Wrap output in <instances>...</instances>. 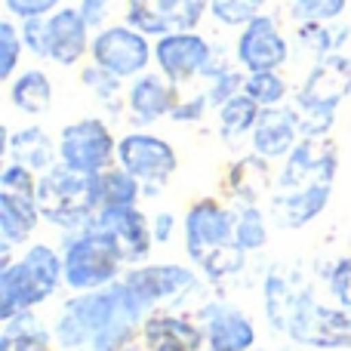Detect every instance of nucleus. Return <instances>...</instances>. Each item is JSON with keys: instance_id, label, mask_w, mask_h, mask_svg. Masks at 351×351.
<instances>
[{"instance_id": "1", "label": "nucleus", "mask_w": 351, "mask_h": 351, "mask_svg": "<svg viewBox=\"0 0 351 351\" xmlns=\"http://www.w3.org/2000/svg\"><path fill=\"white\" fill-rule=\"evenodd\" d=\"M262 315L271 333L299 348L351 351V311L324 302L299 268L274 262L262 274Z\"/></svg>"}, {"instance_id": "2", "label": "nucleus", "mask_w": 351, "mask_h": 351, "mask_svg": "<svg viewBox=\"0 0 351 351\" xmlns=\"http://www.w3.org/2000/svg\"><path fill=\"white\" fill-rule=\"evenodd\" d=\"M182 247L185 259L204 274L210 287L243 274L250 253L237 247L234 237V204L228 197L204 194L194 197L182 213Z\"/></svg>"}, {"instance_id": "3", "label": "nucleus", "mask_w": 351, "mask_h": 351, "mask_svg": "<svg viewBox=\"0 0 351 351\" xmlns=\"http://www.w3.org/2000/svg\"><path fill=\"white\" fill-rule=\"evenodd\" d=\"M145 311L139 308L123 280L105 287V290L93 293H71L62 299L56 308L53 321V342L56 351H90L93 342L105 333V330L117 327V324H145Z\"/></svg>"}, {"instance_id": "4", "label": "nucleus", "mask_w": 351, "mask_h": 351, "mask_svg": "<svg viewBox=\"0 0 351 351\" xmlns=\"http://www.w3.org/2000/svg\"><path fill=\"white\" fill-rule=\"evenodd\" d=\"M65 287L62 250L47 241H31L10 262H0V321L37 311Z\"/></svg>"}, {"instance_id": "5", "label": "nucleus", "mask_w": 351, "mask_h": 351, "mask_svg": "<svg viewBox=\"0 0 351 351\" xmlns=\"http://www.w3.org/2000/svg\"><path fill=\"white\" fill-rule=\"evenodd\" d=\"M351 99V56L333 53L308 65L290 102L299 111L302 139H330L339 108Z\"/></svg>"}, {"instance_id": "6", "label": "nucleus", "mask_w": 351, "mask_h": 351, "mask_svg": "<svg viewBox=\"0 0 351 351\" xmlns=\"http://www.w3.org/2000/svg\"><path fill=\"white\" fill-rule=\"evenodd\" d=\"M123 287L145 315L152 311H185L206 302L210 284L191 262H142L123 271Z\"/></svg>"}, {"instance_id": "7", "label": "nucleus", "mask_w": 351, "mask_h": 351, "mask_svg": "<svg viewBox=\"0 0 351 351\" xmlns=\"http://www.w3.org/2000/svg\"><path fill=\"white\" fill-rule=\"evenodd\" d=\"M59 250L68 293L105 290V287L117 284L127 271V262H123L117 243L96 225L62 234Z\"/></svg>"}, {"instance_id": "8", "label": "nucleus", "mask_w": 351, "mask_h": 351, "mask_svg": "<svg viewBox=\"0 0 351 351\" xmlns=\"http://www.w3.org/2000/svg\"><path fill=\"white\" fill-rule=\"evenodd\" d=\"M37 206H40L43 222L59 234L90 228L99 213L93 176L74 173L65 164H56L53 170L40 173V179H37Z\"/></svg>"}, {"instance_id": "9", "label": "nucleus", "mask_w": 351, "mask_h": 351, "mask_svg": "<svg viewBox=\"0 0 351 351\" xmlns=\"http://www.w3.org/2000/svg\"><path fill=\"white\" fill-rule=\"evenodd\" d=\"M117 167L142 182L145 200H154L167 191L179 170V152L170 139L152 130H127L117 139Z\"/></svg>"}, {"instance_id": "10", "label": "nucleus", "mask_w": 351, "mask_h": 351, "mask_svg": "<svg viewBox=\"0 0 351 351\" xmlns=\"http://www.w3.org/2000/svg\"><path fill=\"white\" fill-rule=\"evenodd\" d=\"M117 139L108 117H77L59 130V164L84 176L105 173L117 167Z\"/></svg>"}, {"instance_id": "11", "label": "nucleus", "mask_w": 351, "mask_h": 351, "mask_svg": "<svg viewBox=\"0 0 351 351\" xmlns=\"http://www.w3.org/2000/svg\"><path fill=\"white\" fill-rule=\"evenodd\" d=\"M90 62L130 84L154 68V40L130 22H111L93 34Z\"/></svg>"}, {"instance_id": "12", "label": "nucleus", "mask_w": 351, "mask_h": 351, "mask_svg": "<svg viewBox=\"0 0 351 351\" xmlns=\"http://www.w3.org/2000/svg\"><path fill=\"white\" fill-rule=\"evenodd\" d=\"M234 62L247 74L253 71H284L293 59V40L274 12H262L234 34L231 43Z\"/></svg>"}, {"instance_id": "13", "label": "nucleus", "mask_w": 351, "mask_h": 351, "mask_svg": "<svg viewBox=\"0 0 351 351\" xmlns=\"http://www.w3.org/2000/svg\"><path fill=\"white\" fill-rule=\"evenodd\" d=\"M213 56H216V43L200 28L176 31V34H164L154 40V68L179 90L204 80Z\"/></svg>"}, {"instance_id": "14", "label": "nucleus", "mask_w": 351, "mask_h": 351, "mask_svg": "<svg viewBox=\"0 0 351 351\" xmlns=\"http://www.w3.org/2000/svg\"><path fill=\"white\" fill-rule=\"evenodd\" d=\"M210 19V0H123V22L152 40L176 31H197Z\"/></svg>"}, {"instance_id": "15", "label": "nucleus", "mask_w": 351, "mask_h": 351, "mask_svg": "<svg viewBox=\"0 0 351 351\" xmlns=\"http://www.w3.org/2000/svg\"><path fill=\"white\" fill-rule=\"evenodd\" d=\"M210 351H253L259 346V327L253 315L228 299H206L194 308Z\"/></svg>"}, {"instance_id": "16", "label": "nucleus", "mask_w": 351, "mask_h": 351, "mask_svg": "<svg viewBox=\"0 0 351 351\" xmlns=\"http://www.w3.org/2000/svg\"><path fill=\"white\" fill-rule=\"evenodd\" d=\"M96 228H102L111 241L117 243L127 268L152 262L154 253V234H152V216L142 206H105L93 219Z\"/></svg>"}, {"instance_id": "17", "label": "nucleus", "mask_w": 351, "mask_h": 351, "mask_svg": "<svg viewBox=\"0 0 351 351\" xmlns=\"http://www.w3.org/2000/svg\"><path fill=\"white\" fill-rule=\"evenodd\" d=\"M96 31L86 25L74 3H65L47 16V62L59 68H80L90 62V47Z\"/></svg>"}, {"instance_id": "18", "label": "nucleus", "mask_w": 351, "mask_h": 351, "mask_svg": "<svg viewBox=\"0 0 351 351\" xmlns=\"http://www.w3.org/2000/svg\"><path fill=\"white\" fill-rule=\"evenodd\" d=\"M182 90L164 77L158 68L139 74L127 84V121L130 130H148L160 121H170L173 105L179 102Z\"/></svg>"}, {"instance_id": "19", "label": "nucleus", "mask_w": 351, "mask_h": 351, "mask_svg": "<svg viewBox=\"0 0 351 351\" xmlns=\"http://www.w3.org/2000/svg\"><path fill=\"white\" fill-rule=\"evenodd\" d=\"M247 142H250V152L265 158L268 164L287 160L293 148L302 142V123H299L296 105L287 102V105H274V108H262Z\"/></svg>"}, {"instance_id": "20", "label": "nucleus", "mask_w": 351, "mask_h": 351, "mask_svg": "<svg viewBox=\"0 0 351 351\" xmlns=\"http://www.w3.org/2000/svg\"><path fill=\"white\" fill-rule=\"evenodd\" d=\"M333 197V185L317 182V185L287 188V191H271L268 197V216L287 231H302L315 219H321Z\"/></svg>"}, {"instance_id": "21", "label": "nucleus", "mask_w": 351, "mask_h": 351, "mask_svg": "<svg viewBox=\"0 0 351 351\" xmlns=\"http://www.w3.org/2000/svg\"><path fill=\"white\" fill-rule=\"evenodd\" d=\"M3 158L31 167L34 173H47L59 164V136H53L43 123H22V127H3Z\"/></svg>"}, {"instance_id": "22", "label": "nucleus", "mask_w": 351, "mask_h": 351, "mask_svg": "<svg viewBox=\"0 0 351 351\" xmlns=\"http://www.w3.org/2000/svg\"><path fill=\"white\" fill-rule=\"evenodd\" d=\"M274 164L259 154H243L225 170V197L231 204H265L274 188Z\"/></svg>"}, {"instance_id": "23", "label": "nucleus", "mask_w": 351, "mask_h": 351, "mask_svg": "<svg viewBox=\"0 0 351 351\" xmlns=\"http://www.w3.org/2000/svg\"><path fill=\"white\" fill-rule=\"evenodd\" d=\"M148 346H182L191 351H206L204 327L188 311H152L142 324V348Z\"/></svg>"}, {"instance_id": "24", "label": "nucleus", "mask_w": 351, "mask_h": 351, "mask_svg": "<svg viewBox=\"0 0 351 351\" xmlns=\"http://www.w3.org/2000/svg\"><path fill=\"white\" fill-rule=\"evenodd\" d=\"M43 216L37 197L31 194H10L0 191V247L22 250L34 241Z\"/></svg>"}, {"instance_id": "25", "label": "nucleus", "mask_w": 351, "mask_h": 351, "mask_svg": "<svg viewBox=\"0 0 351 351\" xmlns=\"http://www.w3.org/2000/svg\"><path fill=\"white\" fill-rule=\"evenodd\" d=\"M6 96H10V105L22 117H43L53 111L56 84L43 68L28 65L6 84Z\"/></svg>"}, {"instance_id": "26", "label": "nucleus", "mask_w": 351, "mask_h": 351, "mask_svg": "<svg viewBox=\"0 0 351 351\" xmlns=\"http://www.w3.org/2000/svg\"><path fill=\"white\" fill-rule=\"evenodd\" d=\"M348 40H351V25L346 19L293 25V43H296L299 53H305L311 62L327 59V56H333V53H346Z\"/></svg>"}, {"instance_id": "27", "label": "nucleus", "mask_w": 351, "mask_h": 351, "mask_svg": "<svg viewBox=\"0 0 351 351\" xmlns=\"http://www.w3.org/2000/svg\"><path fill=\"white\" fill-rule=\"evenodd\" d=\"M0 324V351H56L53 327L37 311H22Z\"/></svg>"}, {"instance_id": "28", "label": "nucleus", "mask_w": 351, "mask_h": 351, "mask_svg": "<svg viewBox=\"0 0 351 351\" xmlns=\"http://www.w3.org/2000/svg\"><path fill=\"white\" fill-rule=\"evenodd\" d=\"M80 84L90 93L102 108V117L114 121V117L127 114V80H121L117 74L99 68L96 62H84L80 65Z\"/></svg>"}, {"instance_id": "29", "label": "nucleus", "mask_w": 351, "mask_h": 351, "mask_svg": "<svg viewBox=\"0 0 351 351\" xmlns=\"http://www.w3.org/2000/svg\"><path fill=\"white\" fill-rule=\"evenodd\" d=\"M259 114H262V105L253 102L247 93H237L234 99H228L225 105H219L216 108V133H219V139L228 142V145H237V142L250 139V133H253Z\"/></svg>"}, {"instance_id": "30", "label": "nucleus", "mask_w": 351, "mask_h": 351, "mask_svg": "<svg viewBox=\"0 0 351 351\" xmlns=\"http://www.w3.org/2000/svg\"><path fill=\"white\" fill-rule=\"evenodd\" d=\"M93 191H96L99 210H105V206H139L145 200L142 182L133 179L121 167H111V170L93 176Z\"/></svg>"}, {"instance_id": "31", "label": "nucleus", "mask_w": 351, "mask_h": 351, "mask_svg": "<svg viewBox=\"0 0 351 351\" xmlns=\"http://www.w3.org/2000/svg\"><path fill=\"white\" fill-rule=\"evenodd\" d=\"M234 237L243 253L256 256L268 247L271 216L262 204H234Z\"/></svg>"}, {"instance_id": "32", "label": "nucleus", "mask_w": 351, "mask_h": 351, "mask_svg": "<svg viewBox=\"0 0 351 351\" xmlns=\"http://www.w3.org/2000/svg\"><path fill=\"white\" fill-rule=\"evenodd\" d=\"M243 93L262 108H274V105H287L293 99V86L284 71H253L243 80Z\"/></svg>"}, {"instance_id": "33", "label": "nucleus", "mask_w": 351, "mask_h": 351, "mask_svg": "<svg viewBox=\"0 0 351 351\" xmlns=\"http://www.w3.org/2000/svg\"><path fill=\"white\" fill-rule=\"evenodd\" d=\"M22 56H25L22 25L12 16H3L0 19V80L3 84H10L22 71Z\"/></svg>"}, {"instance_id": "34", "label": "nucleus", "mask_w": 351, "mask_h": 351, "mask_svg": "<svg viewBox=\"0 0 351 351\" xmlns=\"http://www.w3.org/2000/svg\"><path fill=\"white\" fill-rule=\"evenodd\" d=\"M268 10V0H210V19L219 28L241 31L247 22Z\"/></svg>"}, {"instance_id": "35", "label": "nucleus", "mask_w": 351, "mask_h": 351, "mask_svg": "<svg viewBox=\"0 0 351 351\" xmlns=\"http://www.w3.org/2000/svg\"><path fill=\"white\" fill-rule=\"evenodd\" d=\"M348 0H284V12L293 25L302 22H336L346 19Z\"/></svg>"}, {"instance_id": "36", "label": "nucleus", "mask_w": 351, "mask_h": 351, "mask_svg": "<svg viewBox=\"0 0 351 351\" xmlns=\"http://www.w3.org/2000/svg\"><path fill=\"white\" fill-rule=\"evenodd\" d=\"M243 80H247V71H243L241 65H228V68H222V71H216L213 77H206V80H200V90L206 93V99H210V105H213V111L219 108V105H225L228 99H234L237 93H243Z\"/></svg>"}, {"instance_id": "37", "label": "nucleus", "mask_w": 351, "mask_h": 351, "mask_svg": "<svg viewBox=\"0 0 351 351\" xmlns=\"http://www.w3.org/2000/svg\"><path fill=\"white\" fill-rule=\"evenodd\" d=\"M324 287H327L330 302L342 305V308L351 311V256H339L333 259L321 274Z\"/></svg>"}, {"instance_id": "38", "label": "nucleus", "mask_w": 351, "mask_h": 351, "mask_svg": "<svg viewBox=\"0 0 351 351\" xmlns=\"http://www.w3.org/2000/svg\"><path fill=\"white\" fill-rule=\"evenodd\" d=\"M37 179H40V173H34L25 164H16V160H10V158H6L3 167H0V191L31 194V197H37Z\"/></svg>"}, {"instance_id": "39", "label": "nucleus", "mask_w": 351, "mask_h": 351, "mask_svg": "<svg viewBox=\"0 0 351 351\" xmlns=\"http://www.w3.org/2000/svg\"><path fill=\"white\" fill-rule=\"evenodd\" d=\"M210 111H213V105H210V99H206L204 90L182 93L179 102L173 105L170 121H173V123H182V127H191V123H200V121H204Z\"/></svg>"}, {"instance_id": "40", "label": "nucleus", "mask_w": 351, "mask_h": 351, "mask_svg": "<svg viewBox=\"0 0 351 351\" xmlns=\"http://www.w3.org/2000/svg\"><path fill=\"white\" fill-rule=\"evenodd\" d=\"M65 3L68 0H3V10H6V16H12L16 22H25V19L53 16V12Z\"/></svg>"}, {"instance_id": "41", "label": "nucleus", "mask_w": 351, "mask_h": 351, "mask_svg": "<svg viewBox=\"0 0 351 351\" xmlns=\"http://www.w3.org/2000/svg\"><path fill=\"white\" fill-rule=\"evenodd\" d=\"M152 234H154V243L158 247H167V243H173L176 237L182 234V216L173 210H154L152 213Z\"/></svg>"}, {"instance_id": "42", "label": "nucleus", "mask_w": 351, "mask_h": 351, "mask_svg": "<svg viewBox=\"0 0 351 351\" xmlns=\"http://www.w3.org/2000/svg\"><path fill=\"white\" fill-rule=\"evenodd\" d=\"M22 25V40H25V53L34 59L47 62V16L43 19H25Z\"/></svg>"}, {"instance_id": "43", "label": "nucleus", "mask_w": 351, "mask_h": 351, "mask_svg": "<svg viewBox=\"0 0 351 351\" xmlns=\"http://www.w3.org/2000/svg\"><path fill=\"white\" fill-rule=\"evenodd\" d=\"M74 6L80 10V16L86 19L93 31L111 25V16H114V0H74Z\"/></svg>"}, {"instance_id": "44", "label": "nucleus", "mask_w": 351, "mask_h": 351, "mask_svg": "<svg viewBox=\"0 0 351 351\" xmlns=\"http://www.w3.org/2000/svg\"><path fill=\"white\" fill-rule=\"evenodd\" d=\"M142 351H191V348H182V346H148Z\"/></svg>"}, {"instance_id": "45", "label": "nucleus", "mask_w": 351, "mask_h": 351, "mask_svg": "<svg viewBox=\"0 0 351 351\" xmlns=\"http://www.w3.org/2000/svg\"><path fill=\"white\" fill-rule=\"evenodd\" d=\"M206 351H210V348H206Z\"/></svg>"}]
</instances>
